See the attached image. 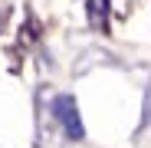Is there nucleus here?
Instances as JSON below:
<instances>
[{
    "label": "nucleus",
    "mask_w": 151,
    "mask_h": 148,
    "mask_svg": "<svg viewBox=\"0 0 151 148\" xmlns=\"http://www.w3.org/2000/svg\"><path fill=\"white\" fill-rule=\"evenodd\" d=\"M53 109H56V118L63 122L66 135H69L72 142H79V138L86 135V129H82V122H79V109H76V102H72L69 95H59Z\"/></svg>",
    "instance_id": "nucleus-1"
},
{
    "label": "nucleus",
    "mask_w": 151,
    "mask_h": 148,
    "mask_svg": "<svg viewBox=\"0 0 151 148\" xmlns=\"http://www.w3.org/2000/svg\"><path fill=\"white\" fill-rule=\"evenodd\" d=\"M109 20V0H89V23L95 30H102Z\"/></svg>",
    "instance_id": "nucleus-2"
},
{
    "label": "nucleus",
    "mask_w": 151,
    "mask_h": 148,
    "mask_svg": "<svg viewBox=\"0 0 151 148\" xmlns=\"http://www.w3.org/2000/svg\"><path fill=\"white\" fill-rule=\"evenodd\" d=\"M0 23H4V17H0Z\"/></svg>",
    "instance_id": "nucleus-3"
}]
</instances>
